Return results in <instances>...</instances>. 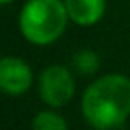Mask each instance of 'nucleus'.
<instances>
[{
  "mask_svg": "<svg viewBox=\"0 0 130 130\" xmlns=\"http://www.w3.org/2000/svg\"><path fill=\"white\" fill-rule=\"evenodd\" d=\"M70 22L66 6L61 0H29L18 16L22 36L38 46L55 43Z\"/></svg>",
  "mask_w": 130,
  "mask_h": 130,
  "instance_id": "nucleus-2",
  "label": "nucleus"
},
{
  "mask_svg": "<svg viewBox=\"0 0 130 130\" xmlns=\"http://www.w3.org/2000/svg\"><path fill=\"white\" fill-rule=\"evenodd\" d=\"M71 66H73V70L77 73H80L84 77H93L100 68V55L94 50L80 48V50H77L73 54Z\"/></svg>",
  "mask_w": 130,
  "mask_h": 130,
  "instance_id": "nucleus-6",
  "label": "nucleus"
},
{
  "mask_svg": "<svg viewBox=\"0 0 130 130\" xmlns=\"http://www.w3.org/2000/svg\"><path fill=\"white\" fill-rule=\"evenodd\" d=\"M82 116L94 130H116L130 116V78L110 73L96 78L82 94Z\"/></svg>",
  "mask_w": 130,
  "mask_h": 130,
  "instance_id": "nucleus-1",
  "label": "nucleus"
},
{
  "mask_svg": "<svg viewBox=\"0 0 130 130\" xmlns=\"http://www.w3.org/2000/svg\"><path fill=\"white\" fill-rule=\"evenodd\" d=\"M34 80L32 68L20 57H0V91L9 96L25 94Z\"/></svg>",
  "mask_w": 130,
  "mask_h": 130,
  "instance_id": "nucleus-4",
  "label": "nucleus"
},
{
  "mask_svg": "<svg viewBox=\"0 0 130 130\" xmlns=\"http://www.w3.org/2000/svg\"><path fill=\"white\" fill-rule=\"evenodd\" d=\"M64 6L70 22L80 27H93L103 18L107 2L105 0H64Z\"/></svg>",
  "mask_w": 130,
  "mask_h": 130,
  "instance_id": "nucleus-5",
  "label": "nucleus"
},
{
  "mask_svg": "<svg viewBox=\"0 0 130 130\" xmlns=\"http://www.w3.org/2000/svg\"><path fill=\"white\" fill-rule=\"evenodd\" d=\"M32 130H68V123L66 119L57 112L52 110V107L48 110H41L32 118Z\"/></svg>",
  "mask_w": 130,
  "mask_h": 130,
  "instance_id": "nucleus-7",
  "label": "nucleus"
},
{
  "mask_svg": "<svg viewBox=\"0 0 130 130\" xmlns=\"http://www.w3.org/2000/svg\"><path fill=\"white\" fill-rule=\"evenodd\" d=\"M38 91L41 100L52 107L61 109L68 105L75 96V78L68 66L50 64L46 66L38 80Z\"/></svg>",
  "mask_w": 130,
  "mask_h": 130,
  "instance_id": "nucleus-3",
  "label": "nucleus"
},
{
  "mask_svg": "<svg viewBox=\"0 0 130 130\" xmlns=\"http://www.w3.org/2000/svg\"><path fill=\"white\" fill-rule=\"evenodd\" d=\"M9 2H13V0H0V6H4V4H9Z\"/></svg>",
  "mask_w": 130,
  "mask_h": 130,
  "instance_id": "nucleus-8",
  "label": "nucleus"
}]
</instances>
